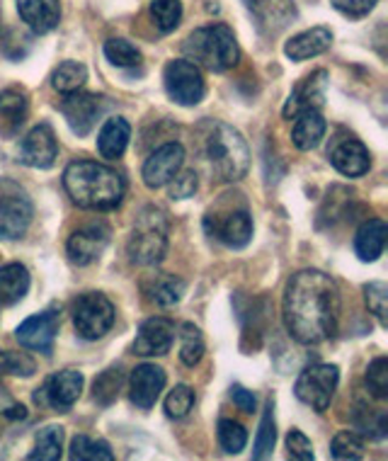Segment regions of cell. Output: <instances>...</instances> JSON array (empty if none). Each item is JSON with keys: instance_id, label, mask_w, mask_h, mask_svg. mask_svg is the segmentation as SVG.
Here are the masks:
<instances>
[{"instance_id": "6da1fadb", "label": "cell", "mask_w": 388, "mask_h": 461, "mask_svg": "<svg viewBox=\"0 0 388 461\" xmlns=\"http://www.w3.org/2000/svg\"><path fill=\"white\" fill-rule=\"evenodd\" d=\"M284 326L293 340L318 345L333 338L340 319V292L330 275L320 270H302L286 282Z\"/></svg>"}, {"instance_id": "7a4b0ae2", "label": "cell", "mask_w": 388, "mask_h": 461, "mask_svg": "<svg viewBox=\"0 0 388 461\" xmlns=\"http://www.w3.org/2000/svg\"><path fill=\"white\" fill-rule=\"evenodd\" d=\"M64 187L73 204L93 212H110L124 199V177L95 160H73L66 167Z\"/></svg>"}, {"instance_id": "3957f363", "label": "cell", "mask_w": 388, "mask_h": 461, "mask_svg": "<svg viewBox=\"0 0 388 461\" xmlns=\"http://www.w3.org/2000/svg\"><path fill=\"white\" fill-rule=\"evenodd\" d=\"M185 54L194 66L206 71L223 73L233 68L240 59L236 34L226 24H209L199 27L185 41Z\"/></svg>"}, {"instance_id": "277c9868", "label": "cell", "mask_w": 388, "mask_h": 461, "mask_svg": "<svg viewBox=\"0 0 388 461\" xmlns=\"http://www.w3.org/2000/svg\"><path fill=\"white\" fill-rule=\"evenodd\" d=\"M206 158L219 180L238 183L246 177L250 167V149L236 127L219 122L206 139Z\"/></svg>"}, {"instance_id": "5b68a950", "label": "cell", "mask_w": 388, "mask_h": 461, "mask_svg": "<svg viewBox=\"0 0 388 461\" xmlns=\"http://www.w3.org/2000/svg\"><path fill=\"white\" fill-rule=\"evenodd\" d=\"M167 250V216L163 209L146 207L139 212L129 236L127 253L131 263L153 267L166 258Z\"/></svg>"}, {"instance_id": "8992f818", "label": "cell", "mask_w": 388, "mask_h": 461, "mask_svg": "<svg viewBox=\"0 0 388 461\" xmlns=\"http://www.w3.org/2000/svg\"><path fill=\"white\" fill-rule=\"evenodd\" d=\"M32 216V199L23 185L10 177H0V240L23 239Z\"/></svg>"}, {"instance_id": "52a82bcc", "label": "cell", "mask_w": 388, "mask_h": 461, "mask_svg": "<svg viewBox=\"0 0 388 461\" xmlns=\"http://www.w3.org/2000/svg\"><path fill=\"white\" fill-rule=\"evenodd\" d=\"M73 326L83 340H100L114 326V306L104 294L87 292L73 302Z\"/></svg>"}, {"instance_id": "ba28073f", "label": "cell", "mask_w": 388, "mask_h": 461, "mask_svg": "<svg viewBox=\"0 0 388 461\" xmlns=\"http://www.w3.org/2000/svg\"><path fill=\"white\" fill-rule=\"evenodd\" d=\"M340 382V372L335 365H311L296 379V398L318 413H325L333 403L335 389Z\"/></svg>"}, {"instance_id": "9c48e42d", "label": "cell", "mask_w": 388, "mask_h": 461, "mask_svg": "<svg viewBox=\"0 0 388 461\" xmlns=\"http://www.w3.org/2000/svg\"><path fill=\"white\" fill-rule=\"evenodd\" d=\"M163 80H166V90L173 103L183 104V107H194L204 100V76L199 71V66H194L192 61H170L166 66Z\"/></svg>"}, {"instance_id": "30bf717a", "label": "cell", "mask_w": 388, "mask_h": 461, "mask_svg": "<svg viewBox=\"0 0 388 461\" xmlns=\"http://www.w3.org/2000/svg\"><path fill=\"white\" fill-rule=\"evenodd\" d=\"M104 110H107V103L104 97L93 95V93H83V90H76V93H68V95L61 100V114L68 122L73 134L87 136L93 129H95L97 120L103 117Z\"/></svg>"}, {"instance_id": "8fae6325", "label": "cell", "mask_w": 388, "mask_h": 461, "mask_svg": "<svg viewBox=\"0 0 388 461\" xmlns=\"http://www.w3.org/2000/svg\"><path fill=\"white\" fill-rule=\"evenodd\" d=\"M204 226L209 236L221 240L229 248H246L253 239V219L246 209L240 212H229V214H206Z\"/></svg>"}, {"instance_id": "7c38bea8", "label": "cell", "mask_w": 388, "mask_h": 461, "mask_svg": "<svg viewBox=\"0 0 388 461\" xmlns=\"http://www.w3.org/2000/svg\"><path fill=\"white\" fill-rule=\"evenodd\" d=\"M185 163V149L180 143H166V146H160L156 151L151 153V158L143 163V183L146 187H151V190H158V187H166L170 180H173L177 173H180V167Z\"/></svg>"}, {"instance_id": "4fadbf2b", "label": "cell", "mask_w": 388, "mask_h": 461, "mask_svg": "<svg viewBox=\"0 0 388 461\" xmlns=\"http://www.w3.org/2000/svg\"><path fill=\"white\" fill-rule=\"evenodd\" d=\"M80 391H83V374L76 369H64V372L51 374L34 398L37 403L41 401L54 411H68L80 398Z\"/></svg>"}, {"instance_id": "5bb4252c", "label": "cell", "mask_w": 388, "mask_h": 461, "mask_svg": "<svg viewBox=\"0 0 388 461\" xmlns=\"http://www.w3.org/2000/svg\"><path fill=\"white\" fill-rule=\"evenodd\" d=\"M59 326H61L59 313L56 311H44V313L30 316L24 323H20V328L15 330V338L27 350H37L49 355L51 348H54Z\"/></svg>"}, {"instance_id": "9a60e30c", "label": "cell", "mask_w": 388, "mask_h": 461, "mask_svg": "<svg viewBox=\"0 0 388 461\" xmlns=\"http://www.w3.org/2000/svg\"><path fill=\"white\" fill-rule=\"evenodd\" d=\"M56 156H59V143H56L54 129L49 124L34 127L20 143V160L24 166L47 170L54 166Z\"/></svg>"}, {"instance_id": "2e32d148", "label": "cell", "mask_w": 388, "mask_h": 461, "mask_svg": "<svg viewBox=\"0 0 388 461\" xmlns=\"http://www.w3.org/2000/svg\"><path fill=\"white\" fill-rule=\"evenodd\" d=\"M167 376L166 372L156 365H139L131 372V379H129V398L136 408L141 411H149V408L156 406L160 391L166 389Z\"/></svg>"}, {"instance_id": "e0dca14e", "label": "cell", "mask_w": 388, "mask_h": 461, "mask_svg": "<svg viewBox=\"0 0 388 461\" xmlns=\"http://www.w3.org/2000/svg\"><path fill=\"white\" fill-rule=\"evenodd\" d=\"M107 240H110V229L104 223H90L86 229H78L76 233H71V239L66 243V250H68L71 263L83 267V265H90L100 258Z\"/></svg>"}, {"instance_id": "ac0fdd59", "label": "cell", "mask_w": 388, "mask_h": 461, "mask_svg": "<svg viewBox=\"0 0 388 461\" xmlns=\"http://www.w3.org/2000/svg\"><path fill=\"white\" fill-rule=\"evenodd\" d=\"M325 88H328V71H313L311 76L292 90V95L284 104V117L293 120L296 114H302L306 110H320L325 100Z\"/></svg>"}, {"instance_id": "d6986e66", "label": "cell", "mask_w": 388, "mask_h": 461, "mask_svg": "<svg viewBox=\"0 0 388 461\" xmlns=\"http://www.w3.org/2000/svg\"><path fill=\"white\" fill-rule=\"evenodd\" d=\"M175 340V323L173 321L156 316V319L143 321L134 340V355L141 357H156L166 355L173 348Z\"/></svg>"}, {"instance_id": "ffe728a7", "label": "cell", "mask_w": 388, "mask_h": 461, "mask_svg": "<svg viewBox=\"0 0 388 461\" xmlns=\"http://www.w3.org/2000/svg\"><path fill=\"white\" fill-rule=\"evenodd\" d=\"M248 8L257 20V27L267 34H277L296 17L293 0H248Z\"/></svg>"}, {"instance_id": "44dd1931", "label": "cell", "mask_w": 388, "mask_h": 461, "mask_svg": "<svg viewBox=\"0 0 388 461\" xmlns=\"http://www.w3.org/2000/svg\"><path fill=\"white\" fill-rule=\"evenodd\" d=\"M17 13L34 34H47L61 20V0H17Z\"/></svg>"}, {"instance_id": "7402d4cb", "label": "cell", "mask_w": 388, "mask_h": 461, "mask_svg": "<svg viewBox=\"0 0 388 461\" xmlns=\"http://www.w3.org/2000/svg\"><path fill=\"white\" fill-rule=\"evenodd\" d=\"M330 163L338 173L347 177L365 176L372 167V156L366 151V146L356 139H345L330 151Z\"/></svg>"}, {"instance_id": "603a6c76", "label": "cell", "mask_w": 388, "mask_h": 461, "mask_svg": "<svg viewBox=\"0 0 388 461\" xmlns=\"http://www.w3.org/2000/svg\"><path fill=\"white\" fill-rule=\"evenodd\" d=\"M330 44H333V32L328 27H311L306 32L296 34V37L286 41L284 54L292 61H306V59L325 54L330 49Z\"/></svg>"}, {"instance_id": "cb8c5ba5", "label": "cell", "mask_w": 388, "mask_h": 461, "mask_svg": "<svg viewBox=\"0 0 388 461\" xmlns=\"http://www.w3.org/2000/svg\"><path fill=\"white\" fill-rule=\"evenodd\" d=\"M30 103L24 90L5 88L0 93V134L15 136L27 120Z\"/></svg>"}, {"instance_id": "d4e9b609", "label": "cell", "mask_w": 388, "mask_h": 461, "mask_svg": "<svg viewBox=\"0 0 388 461\" xmlns=\"http://www.w3.org/2000/svg\"><path fill=\"white\" fill-rule=\"evenodd\" d=\"M386 221H381V219H369L362 229L356 230L355 236L356 258H359L362 263H374V260H379L381 255H383V248H386Z\"/></svg>"}, {"instance_id": "484cf974", "label": "cell", "mask_w": 388, "mask_h": 461, "mask_svg": "<svg viewBox=\"0 0 388 461\" xmlns=\"http://www.w3.org/2000/svg\"><path fill=\"white\" fill-rule=\"evenodd\" d=\"M129 139H131V127H129L127 120L122 117H110L104 122L100 134H97V149H100V156L103 158H122L124 151H127Z\"/></svg>"}, {"instance_id": "4316f807", "label": "cell", "mask_w": 388, "mask_h": 461, "mask_svg": "<svg viewBox=\"0 0 388 461\" xmlns=\"http://www.w3.org/2000/svg\"><path fill=\"white\" fill-rule=\"evenodd\" d=\"M293 129H292V141L293 146L299 149V151H311V149H316L320 139L325 136V124L323 114L318 110H306L302 114H296L293 117Z\"/></svg>"}, {"instance_id": "83f0119b", "label": "cell", "mask_w": 388, "mask_h": 461, "mask_svg": "<svg viewBox=\"0 0 388 461\" xmlns=\"http://www.w3.org/2000/svg\"><path fill=\"white\" fill-rule=\"evenodd\" d=\"M30 292V272L20 263H8L0 267V303L13 306L23 302Z\"/></svg>"}, {"instance_id": "f1b7e54d", "label": "cell", "mask_w": 388, "mask_h": 461, "mask_svg": "<svg viewBox=\"0 0 388 461\" xmlns=\"http://www.w3.org/2000/svg\"><path fill=\"white\" fill-rule=\"evenodd\" d=\"M61 449H64V429L59 425H47L37 432V442H34V452L27 456L32 461H59L61 459Z\"/></svg>"}, {"instance_id": "f546056e", "label": "cell", "mask_w": 388, "mask_h": 461, "mask_svg": "<svg viewBox=\"0 0 388 461\" xmlns=\"http://www.w3.org/2000/svg\"><path fill=\"white\" fill-rule=\"evenodd\" d=\"M146 292L151 296V302L158 306H175L185 296V282L175 275H158L151 285L146 286Z\"/></svg>"}, {"instance_id": "4dcf8cb0", "label": "cell", "mask_w": 388, "mask_h": 461, "mask_svg": "<svg viewBox=\"0 0 388 461\" xmlns=\"http://www.w3.org/2000/svg\"><path fill=\"white\" fill-rule=\"evenodd\" d=\"M87 80V68L78 61H64L59 66L51 76V86H54L61 95H68V93H76L86 86Z\"/></svg>"}, {"instance_id": "1f68e13d", "label": "cell", "mask_w": 388, "mask_h": 461, "mask_svg": "<svg viewBox=\"0 0 388 461\" xmlns=\"http://www.w3.org/2000/svg\"><path fill=\"white\" fill-rule=\"evenodd\" d=\"M68 456L73 461H114V454H112L110 445L104 439H93L87 435L73 438Z\"/></svg>"}, {"instance_id": "d6a6232c", "label": "cell", "mask_w": 388, "mask_h": 461, "mask_svg": "<svg viewBox=\"0 0 388 461\" xmlns=\"http://www.w3.org/2000/svg\"><path fill=\"white\" fill-rule=\"evenodd\" d=\"M275 442H277V425H275V403L267 401V408H265V415L260 420V429H257V438H255V459H267L272 456V449H275Z\"/></svg>"}, {"instance_id": "836d02e7", "label": "cell", "mask_w": 388, "mask_h": 461, "mask_svg": "<svg viewBox=\"0 0 388 461\" xmlns=\"http://www.w3.org/2000/svg\"><path fill=\"white\" fill-rule=\"evenodd\" d=\"M151 20L158 32H173L175 27L180 24V20H183V3L180 0H153Z\"/></svg>"}, {"instance_id": "e575fe53", "label": "cell", "mask_w": 388, "mask_h": 461, "mask_svg": "<svg viewBox=\"0 0 388 461\" xmlns=\"http://www.w3.org/2000/svg\"><path fill=\"white\" fill-rule=\"evenodd\" d=\"M104 56L110 59V64L119 68H131L141 64V51L127 40H110L104 41Z\"/></svg>"}, {"instance_id": "d590c367", "label": "cell", "mask_w": 388, "mask_h": 461, "mask_svg": "<svg viewBox=\"0 0 388 461\" xmlns=\"http://www.w3.org/2000/svg\"><path fill=\"white\" fill-rule=\"evenodd\" d=\"M180 340H183V345H180V359L187 366H194L202 359V355H204V338L199 333V328L192 326V323H185L180 328Z\"/></svg>"}, {"instance_id": "8d00e7d4", "label": "cell", "mask_w": 388, "mask_h": 461, "mask_svg": "<svg viewBox=\"0 0 388 461\" xmlns=\"http://www.w3.org/2000/svg\"><path fill=\"white\" fill-rule=\"evenodd\" d=\"M335 459L340 461H356L365 456V442L356 438L355 432H338L330 445Z\"/></svg>"}, {"instance_id": "74e56055", "label": "cell", "mask_w": 388, "mask_h": 461, "mask_svg": "<svg viewBox=\"0 0 388 461\" xmlns=\"http://www.w3.org/2000/svg\"><path fill=\"white\" fill-rule=\"evenodd\" d=\"M219 442L229 454L243 452L248 445V429L236 420L219 422Z\"/></svg>"}, {"instance_id": "f35d334b", "label": "cell", "mask_w": 388, "mask_h": 461, "mask_svg": "<svg viewBox=\"0 0 388 461\" xmlns=\"http://www.w3.org/2000/svg\"><path fill=\"white\" fill-rule=\"evenodd\" d=\"M192 406H194V391L187 386V384H180V386H175L166 398V413L175 420H180L185 415L190 413Z\"/></svg>"}, {"instance_id": "ab89813d", "label": "cell", "mask_w": 388, "mask_h": 461, "mask_svg": "<svg viewBox=\"0 0 388 461\" xmlns=\"http://www.w3.org/2000/svg\"><path fill=\"white\" fill-rule=\"evenodd\" d=\"M124 384V376L119 369H107L95 379V401L103 406H110L112 401L119 396V389Z\"/></svg>"}, {"instance_id": "60d3db41", "label": "cell", "mask_w": 388, "mask_h": 461, "mask_svg": "<svg viewBox=\"0 0 388 461\" xmlns=\"http://www.w3.org/2000/svg\"><path fill=\"white\" fill-rule=\"evenodd\" d=\"M365 299L366 306L372 311L374 316L379 319L381 326H386L388 319V286L386 282H369L365 286Z\"/></svg>"}, {"instance_id": "b9f144b4", "label": "cell", "mask_w": 388, "mask_h": 461, "mask_svg": "<svg viewBox=\"0 0 388 461\" xmlns=\"http://www.w3.org/2000/svg\"><path fill=\"white\" fill-rule=\"evenodd\" d=\"M366 389L374 398H388V357H376L366 369Z\"/></svg>"}, {"instance_id": "7bdbcfd3", "label": "cell", "mask_w": 388, "mask_h": 461, "mask_svg": "<svg viewBox=\"0 0 388 461\" xmlns=\"http://www.w3.org/2000/svg\"><path fill=\"white\" fill-rule=\"evenodd\" d=\"M34 359L27 357L24 352H5L0 350V376L3 374H15V376H32Z\"/></svg>"}, {"instance_id": "ee69618b", "label": "cell", "mask_w": 388, "mask_h": 461, "mask_svg": "<svg viewBox=\"0 0 388 461\" xmlns=\"http://www.w3.org/2000/svg\"><path fill=\"white\" fill-rule=\"evenodd\" d=\"M286 449H289V456H292V459H313V445H311V439L306 438L303 432H299V429H292V432L286 435Z\"/></svg>"}, {"instance_id": "f6af8a7d", "label": "cell", "mask_w": 388, "mask_h": 461, "mask_svg": "<svg viewBox=\"0 0 388 461\" xmlns=\"http://www.w3.org/2000/svg\"><path fill=\"white\" fill-rule=\"evenodd\" d=\"M197 192V176L187 170V173H177L170 180V197L173 199H187Z\"/></svg>"}, {"instance_id": "bcb514c9", "label": "cell", "mask_w": 388, "mask_h": 461, "mask_svg": "<svg viewBox=\"0 0 388 461\" xmlns=\"http://www.w3.org/2000/svg\"><path fill=\"white\" fill-rule=\"evenodd\" d=\"M379 0H333V5L347 17H365L369 15Z\"/></svg>"}, {"instance_id": "7dc6e473", "label": "cell", "mask_w": 388, "mask_h": 461, "mask_svg": "<svg viewBox=\"0 0 388 461\" xmlns=\"http://www.w3.org/2000/svg\"><path fill=\"white\" fill-rule=\"evenodd\" d=\"M230 398H233V403H236L243 413H253L255 411L253 391L243 389L240 384H233V386H230Z\"/></svg>"}, {"instance_id": "c3c4849f", "label": "cell", "mask_w": 388, "mask_h": 461, "mask_svg": "<svg viewBox=\"0 0 388 461\" xmlns=\"http://www.w3.org/2000/svg\"><path fill=\"white\" fill-rule=\"evenodd\" d=\"M3 415H8V418H13V420H24L27 418V408L24 406H13L10 411H5Z\"/></svg>"}]
</instances>
